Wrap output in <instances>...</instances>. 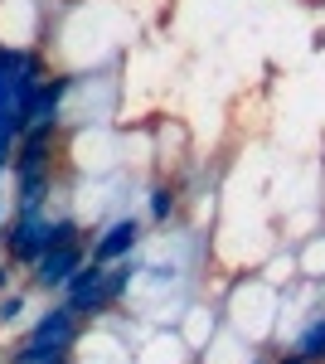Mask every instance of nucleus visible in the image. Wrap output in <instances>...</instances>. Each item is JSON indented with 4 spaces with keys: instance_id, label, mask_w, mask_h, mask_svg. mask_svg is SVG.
I'll return each instance as SVG.
<instances>
[{
    "instance_id": "2",
    "label": "nucleus",
    "mask_w": 325,
    "mask_h": 364,
    "mask_svg": "<svg viewBox=\"0 0 325 364\" xmlns=\"http://www.w3.org/2000/svg\"><path fill=\"white\" fill-rule=\"evenodd\" d=\"M87 243L92 238H82V243H58V248H49L29 272H34V287L39 291H58L63 296V287L73 282V272H78L82 262H87Z\"/></svg>"
},
{
    "instance_id": "4",
    "label": "nucleus",
    "mask_w": 325,
    "mask_h": 364,
    "mask_svg": "<svg viewBox=\"0 0 325 364\" xmlns=\"http://www.w3.org/2000/svg\"><path fill=\"white\" fill-rule=\"evenodd\" d=\"M292 355L301 364H325V311H316L311 321H306V331L292 340Z\"/></svg>"
},
{
    "instance_id": "3",
    "label": "nucleus",
    "mask_w": 325,
    "mask_h": 364,
    "mask_svg": "<svg viewBox=\"0 0 325 364\" xmlns=\"http://www.w3.org/2000/svg\"><path fill=\"white\" fill-rule=\"evenodd\" d=\"M82 336V316L63 296L54 301V311H44L34 326H29V336H25V345H73V340Z\"/></svg>"
},
{
    "instance_id": "1",
    "label": "nucleus",
    "mask_w": 325,
    "mask_h": 364,
    "mask_svg": "<svg viewBox=\"0 0 325 364\" xmlns=\"http://www.w3.org/2000/svg\"><path fill=\"white\" fill-rule=\"evenodd\" d=\"M141 238H146V219H136V214H117L112 224H102V233H92V243H87V257L92 262H122L127 252L141 248Z\"/></svg>"
},
{
    "instance_id": "7",
    "label": "nucleus",
    "mask_w": 325,
    "mask_h": 364,
    "mask_svg": "<svg viewBox=\"0 0 325 364\" xmlns=\"http://www.w3.org/2000/svg\"><path fill=\"white\" fill-rule=\"evenodd\" d=\"M10 287H15V262H10V257H5V262H0V296H5V291H10Z\"/></svg>"
},
{
    "instance_id": "6",
    "label": "nucleus",
    "mask_w": 325,
    "mask_h": 364,
    "mask_svg": "<svg viewBox=\"0 0 325 364\" xmlns=\"http://www.w3.org/2000/svg\"><path fill=\"white\" fill-rule=\"evenodd\" d=\"M25 306H29L25 291H5V296H0V326H15V321L25 316Z\"/></svg>"
},
{
    "instance_id": "5",
    "label": "nucleus",
    "mask_w": 325,
    "mask_h": 364,
    "mask_svg": "<svg viewBox=\"0 0 325 364\" xmlns=\"http://www.w3.org/2000/svg\"><path fill=\"white\" fill-rule=\"evenodd\" d=\"M175 209H180V190H175L170 180H156V185L146 190V224H170Z\"/></svg>"
}]
</instances>
